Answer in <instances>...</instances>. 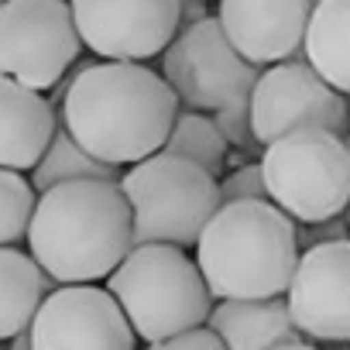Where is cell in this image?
<instances>
[{"mask_svg":"<svg viewBox=\"0 0 350 350\" xmlns=\"http://www.w3.org/2000/svg\"><path fill=\"white\" fill-rule=\"evenodd\" d=\"M179 117V100L148 66L96 62L76 72L59 124L96 161L120 168L158 154Z\"/></svg>","mask_w":350,"mask_h":350,"instance_id":"6da1fadb","label":"cell"},{"mask_svg":"<svg viewBox=\"0 0 350 350\" xmlns=\"http://www.w3.org/2000/svg\"><path fill=\"white\" fill-rule=\"evenodd\" d=\"M134 251V220L120 183H66L38 196L28 254L59 285H96Z\"/></svg>","mask_w":350,"mask_h":350,"instance_id":"7a4b0ae2","label":"cell"},{"mask_svg":"<svg viewBox=\"0 0 350 350\" xmlns=\"http://www.w3.org/2000/svg\"><path fill=\"white\" fill-rule=\"evenodd\" d=\"M295 224L271 203H234L206 224L196 265L213 299H285L299 265Z\"/></svg>","mask_w":350,"mask_h":350,"instance_id":"3957f363","label":"cell"},{"mask_svg":"<svg viewBox=\"0 0 350 350\" xmlns=\"http://www.w3.org/2000/svg\"><path fill=\"white\" fill-rule=\"evenodd\" d=\"M107 292L117 299L131 329L148 343L206 326L213 312V295L196 258L168 244L134 247L107 278Z\"/></svg>","mask_w":350,"mask_h":350,"instance_id":"277c9868","label":"cell"},{"mask_svg":"<svg viewBox=\"0 0 350 350\" xmlns=\"http://www.w3.org/2000/svg\"><path fill=\"white\" fill-rule=\"evenodd\" d=\"M120 193L131 206L134 247H196L220 213V183L213 175L161 151L120 175Z\"/></svg>","mask_w":350,"mask_h":350,"instance_id":"5b68a950","label":"cell"},{"mask_svg":"<svg viewBox=\"0 0 350 350\" xmlns=\"http://www.w3.org/2000/svg\"><path fill=\"white\" fill-rule=\"evenodd\" d=\"M268 203L292 224H326L343 217L350 203V144L347 137L302 131L282 137L261 154Z\"/></svg>","mask_w":350,"mask_h":350,"instance_id":"8992f818","label":"cell"},{"mask_svg":"<svg viewBox=\"0 0 350 350\" xmlns=\"http://www.w3.org/2000/svg\"><path fill=\"white\" fill-rule=\"evenodd\" d=\"M83 42L72 4L62 0H4L0 4V76L45 96L79 59Z\"/></svg>","mask_w":350,"mask_h":350,"instance_id":"52a82bcc","label":"cell"},{"mask_svg":"<svg viewBox=\"0 0 350 350\" xmlns=\"http://www.w3.org/2000/svg\"><path fill=\"white\" fill-rule=\"evenodd\" d=\"M261 69L247 66L227 42L217 14L179 28L175 42L161 52V79L179 100V110L217 113L234 100L251 96Z\"/></svg>","mask_w":350,"mask_h":350,"instance_id":"ba28073f","label":"cell"},{"mask_svg":"<svg viewBox=\"0 0 350 350\" xmlns=\"http://www.w3.org/2000/svg\"><path fill=\"white\" fill-rule=\"evenodd\" d=\"M251 124L258 144H275L302 131H323L343 137L350 127L347 96L326 86L306 62L292 59L258 76L251 90Z\"/></svg>","mask_w":350,"mask_h":350,"instance_id":"9c48e42d","label":"cell"},{"mask_svg":"<svg viewBox=\"0 0 350 350\" xmlns=\"http://www.w3.org/2000/svg\"><path fill=\"white\" fill-rule=\"evenodd\" d=\"M79 42L103 62L144 66L183 28V0H76Z\"/></svg>","mask_w":350,"mask_h":350,"instance_id":"30bf717a","label":"cell"},{"mask_svg":"<svg viewBox=\"0 0 350 350\" xmlns=\"http://www.w3.org/2000/svg\"><path fill=\"white\" fill-rule=\"evenodd\" d=\"M31 350H137V333L100 285H59L42 302Z\"/></svg>","mask_w":350,"mask_h":350,"instance_id":"8fae6325","label":"cell"},{"mask_svg":"<svg viewBox=\"0 0 350 350\" xmlns=\"http://www.w3.org/2000/svg\"><path fill=\"white\" fill-rule=\"evenodd\" d=\"M285 302L302 336L350 343V241L302 251Z\"/></svg>","mask_w":350,"mask_h":350,"instance_id":"7c38bea8","label":"cell"},{"mask_svg":"<svg viewBox=\"0 0 350 350\" xmlns=\"http://www.w3.org/2000/svg\"><path fill=\"white\" fill-rule=\"evenodd\" d=\"M309 18V0H224L217 8V21L234 52L261 72L302 52Z\"/></svg>","mask_w":350,"mask_h":350,"instance_id":"4fadbf2b","label":"cell"},{"mask_svg":"<svg viewBox=\"0 0 350 350\" xmlns=\"http://www.w3.org/2000/svg\"><path fill=\"white\" fill-rule=\"evenodd\" d=\"M59 131L55 107L21 83L0 76V168L31 172Z\"/></svg>","mask_w":350,"mask_h":350,"instance_id":"5bb4252c","label":"cell"},{"mask_svg":"<svg viewBox=\"0 0 350 350\" xmlns=\"http://www.w3.org/2000/svg\"><path fill=\"white\" fill-rule=\"evenodd\" d=\"M206 326L220 336L227 350H278L288 343H302V333L295 329L285 299L220 302L213 306Z\"/></svg>","mask_w":350,"mask_h":350,"instance_id":"9a60e30c","label":"cell"},{"mask_svg":"<svg viewBox=\"0 0 350 350\" xmlns=\"http://www.w3.org/2000/svg\"><path fill=\"white\" fill-rule=\"evenodd\" d=\"M302 55L326 86H333L340 96H350V0L312 4Z\"/></svg>","mask_w":350,"mask_h":350,"instance_id":"2e32d148","label":"cell"},{"mask_svg":"<svg viewBox=\"0 0 350 350\" xmlns=\"http://www.w3.org/2000/svg\"><path fill=\"white\" fill-rule=\"evenodd\" d=\"M49 292L52 278L35 265L28 251L0 247V343H11L31 329Z\"/></svg>","mask_w":350,"mask_h":350,"instance_id":"e0dca14e","label":"cell"},{"mask_svg":"<svg viewBox=\"0 0 350 350\" xmlns=\"http://www.w3.org/2000/svg\"><path fill=\"white\" fill-rule=\"evenodd\" d=\"M86 179L120 183V172L110 168V165H103V161H96V158H90V154H86V151L66 134V127L59 124V131H55L49 151H45L42 161L31 168V186H35V193L42 196V193L55 189V186H66V183H86Z\"/></svg>","mask_w":350,"mask_h":350,"instance_id":"ac0fdd59","label":"cell"},{"mask_svg":"<svg viewBox=\"0 0 350 350\" xmlns=\"http://www.w3.org/2000/svg\"><path fill=\"white\" fill-rule=\"evenodd\" d=\"M161 154L183 158V161L203 168L206 175H213V179L220 183V172L227 165L230 144L224 141V134L217 131V124H213L210 113L179 110V117H175V124L168 131V141H165Z\"/></svg>","mask_w":350,"mask_h":350,"instance_id":"d6986e66","label":"cell"},{"mask_svg":"<svg viewBox=\"0 0 350 350\" xmlns=\"http://www.w3.org/2000/svg\"><path fill=\"white\" fill-rule=\"evenodd\" d=\"M38 206V193L28 175L0 168V247L28 241V227Z\"/></svg>","mask_w":350,"mask_h":350,"instance_id":"ffe728a7","label":"cell"},{"mask_svg":"<svg viewBox=\"0 0 350 350\" xmlns=\"http://www.w3.org/2000/svg\"><path fill=\"white\" fill-rule=\"evenodd\" d=\"M234 203H268V189L258 161L241 165L220 179V206H234Z\"/></svg>","mask_w":350,"mask_h":350,"instance_id":"44dd1931","label":"cell"},{"mask_svg":"<svg viewBox=\"0 0 350 350\" xmlns=\"http://www.w3.org/2000/svg\"><path fill=\"white\" fill-rule=\"evenodd\" d=\"M213 124H217V131L224 134V141H227L230 148H241V151H254V148H258L254 124H251V96L234 100V103H227L224 110H217V113H213Z\"/></svg>","mask_w":350,"mask_h":350,"instance_id":"7402d4cb","label":"cell"},{"mask_svg":"<svg viewBox=\"0 0 350 350\" xmlns=\"http://www.w3.org/2000/svg\"><path fill=\"white\" fill-rule=\"evenodd\" d=\"M148 350H227V347L220 343V336L210 326H196V329L179 333V336H172V340L148 343Z\"/></svg>","mask_w":350,"mask_h":350,"instance_id":"603a6c76","label":"cell"},{"mask_svg":"<svg viewBox=\"0 0 350 350\" xmlns=\"http://www.w3.org/2000/svg\"><path fill=\"white\" fill-rule=\"evenodd\" d=\"M8 350H31V336H28V333H21V336H14V340L8 343Z\"/></svg>","mask_w":350,"mask_h":350,"instance_id":"cb8c5ba5","label":"cell"},{"mask_svg":"<svg viewBox=\"0 0 350 350\" xmlns=\"http://www.w3.org/2000/svg\"><path fill=\"white\" fill-rule=\"evenodd\" d=\"M278 350H316V347H309V343H288V347H278Z\"/></svg>","mask_w":350,"mask_h":350,"instance_id":"d4e9b609","label":"cell"},{"mask_svg":"<svg viewBox=\"0 0 350 350\" xmlns=\"http://www.w3.org/2000/svg\"><path fill=\"white\" fill-rule=\"evenodd\" d=\"M340 220H343V227H347V234H350V203H347V210H343V217H340Z\"/></svg>","mask_w":350,"mask_h":350,"instance_id":"484cf974","label":"cell"},{"mask_svg":"<svg viewBox=\"0 0 350 350\" xmlns=\"http://www.w3.org/2000/svg\"><path fill=\"white\" fill-rule=\"evenodd\" d=\"M0 350H8V347H0Z\"/></svg>","mask_w":350,"mask_h":350,"instance_id":"4316f807","label":"cell"}]
</instances>
